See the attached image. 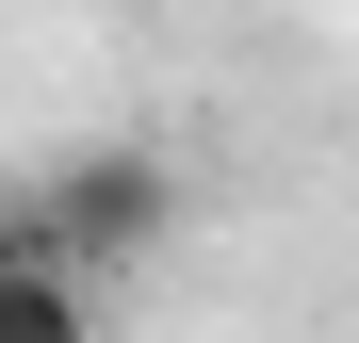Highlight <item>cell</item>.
Returning a JSON list of instances; mask_svg holds the SVG:
<instances>
[{"instance_id":"obj_1","label":"cell","mask_w":359,"mask_h":343,"mask_svg":"<svg viewBox=\"0 0 359 343\" xmlns=\"http://www.w3.org/2000/svg\"><path fill=\"white\" fill-rule=\"evenodd\" d=\"M163 229H180V180H163L147 147H66L49 196H33V246L66 262V278H131Z\"/></svg>"},{"instance_id":"obj_2","label":"cell","mask_w":359,"mask_h":343,"mask_svg":"<svg viewBox=\"0 0 359 343\" xmlns=\"http://www.w3.org/2000/svg\"><path fill=\"white\" fill-rule=\"evenodd\" d=\"M0 343H98V278L33 246V213H0Z\"/></svg>"}]
</instances>
